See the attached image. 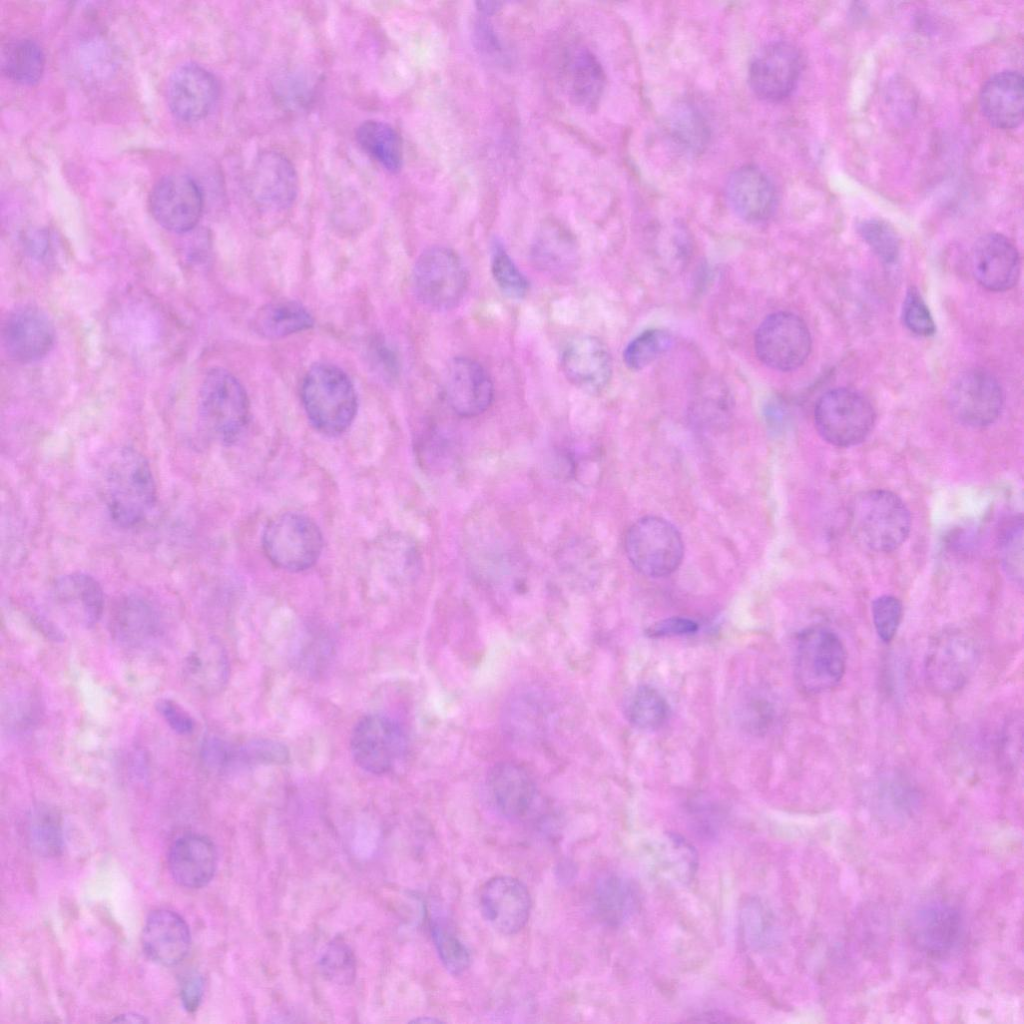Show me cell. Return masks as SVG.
Masks as SVG:
<instances>
[{
  "mask_svg": "<svg viewBox=\"0 0 1024 1024\" xmlns=\"http://www.w3.org/2000/svg\"><path fill=\"white\" fill-rule=\"evenodd\" d=\"M102 494L111 519L123 528L142 523L153 510L157 489L151 467L136 449L121 447L107 459Z\"/></svg>",
  "mask_w": 1024,
  "mask_h": 1024,
  "instance_id": "1",
  "label": "cell"
},
{
  "mask_svg": "<svg viewBox=\"0 0 1024 1024\" xmlns=\"http://www.w3.org/2000/svg\"><path fill=\"white\" fill-rule=\"evenodd\" d=\"M301 399L313 427L327 436L346 431L356 416L353 383L332 364L318 363L308 370L302 382Z\"/></svg>",
  "mask_w": 1024,
  "mask_h": 1024,
  "instance_id": "2",
  "label": "cell"
},
{
  "mask_svg": "<svg viewBox=\"0 0 1024 1024\" xmlns=\"http://www.w3.org/2000/svg\"><path fill=\"white\" fill-rule=\"evenodd\" d=\"M848 515L855 539L875 552L897 549L910 533L911 516L907 506L888 490L875 489L857 495Z\"/></svg>",
  "mask_w": 1024,
  "mask_h": 1024,
  "instance_id": "3",
  "label": "cell"
},
{
  "mask_svg": "<svg viewBox=\"0 0 1024 1024\" xmlns=\"http://www.w3.org/2000/svg\"><path fill=\"white\" fill-rule=\"evenodd\" d=\"M249 400L244 387L227 370H210L201 385L199 414L208 432L223 444L235 442L249 420Z\"/></svg>",
  "mask_w": 1024,
  "mask_h": 1024,
  "instance_id": "4",
  "label": "cell"
},
{
  "mask_svg": "<svg viewBox=\"0 0 1024 1024\" xmlns=\"http://www.w3.org/2000/svg\"><path fill=\"white\" fill-rule=\"evenodd\" d=\"M846 662V648L833 630L817 625L799 634L795 675L804 692L822 693L838 686L845 674Z\"/></svg>",
  "mask_w": 1024,
  "mask_h": 1024,
  "instance_id": "5",
  "label": "cell"
},
{
  "mask_svg": "<svg viewBox=\"0 0 1024 1024\" xmlns=\"http://www.w3.org/2000/svg\"><path fill=\"white\" fill-rule=\"evenodd\" d=\"M625 552L638 572L659 578L679 568L684 556V543L679 531L669 521L645 516L627 531Z\"/></svg>",
  "mask_w": 1024,
  "mask_h": 1024,
  "instance_id": "6",
  "label": "cell"
},
{
  "mask_svg": "<svg viewBox=\"0 0 1024 1024\" xmlns=\"http://www.w3.org/2000/svg\"><path fill=\"white\" fill-rule=\"evenodd\" d=\"M262 547L276 567L301 572L318 560L323 537L317 524L308 516L286 512L276 516L264 528Z\"/></svg>",
  "mask_w": 1024,
  "mask_h": 1024,
  "instance_id": "7",
  "label": "cell"
},
{
  "mask_svg": "<svg viewBox=\"0 0 1024 1024\" xmlns=\"http://www.w3.org/2000/svg\"><path fill=\"white\" fill-rule=\"evenodd\" d=\"M979 648L972 636L957 629H944L929 642L924 673L929 688L938 695L960 691L975 672Z\"/></svg>",
  "mask_w": 1024,
  "mask_h": 1024,
  "instance_id": "8",
  "label": "cell"
},
{
  "mask_svg": "<svg viewBox=\"0 0 1024 1024\" xmlns=\"http://www.w3.org/2000/svg\"><path fill=\"white\" fill-rule=\"evenodd\" d=\"M412 283L416 297L424 306L446 311L463 299L468 287V274L455 251L435 246L417 258Z\"/></svg>",
  "mask_w": 1024,
  "mask_h": 1024,
  "instance_id": "9",
  "label": "cell"
},
{
  "mask_svg": "<svg viewBox=\"0 0 1024 1024\" xmlns=\"http://www.w3.org/2000/svg\"><path fill=\"white\" fill-rule=\"evenodd\" d=\"M871 403L859 392L836 388L823 394L814 409L815 427L820 436L836 447L861 443L875 424Z\"/></svg>",
  "mask_w": 1024,
  "mask_h": 1024,
  "instance_id": "10",
  "label": "cell"
},
{
  "mask_svg": "<svg viewBox=\"0 0 1024 1024\" xmlns=\"http://www.w3.org/2000/svg\"><path fill=\"white\" fill-rule=\"evenodd\" d=\"M811 335L806 323L786 311L768 315L754 338L758 359L771 369L792 371L802 366L811 351Z\"/></svg>",
  "mask_w": 1024,
  "mask_h": 1024,
  "instance_id": "11",
  "label": "cell"
},
{
  "mask_svg": "<svg viewBox=\"0 0 1024 1024\" xmlns=\"http://www.w3.org/2000/svg\"><path fill=\"white\" fill-rule=\"evenodd\" d=\"M407 736L395 720L379 715H367L355 725L350 749L355 763L373 774L391 771L404 757Z\"/></svg>",
  "mask_w": 1024,
  "mask_h": 1024,
  "instance_id": "12",
  "label": "cell"
},
{
  "mask_svg": "<svg viewBox=\"0 0 1024 1024\" xmlns=\"http://www.w3.org/2000/svg\"><path fill=\"white\" fill-rule=\"evenodd\" d=\"M1004 397L997 379L983 369H970L960 374L948 392V403L954 417L962 424L980 428L997 420Z\"/></svg>",
  "mask_w": 1024,
  "mask_h": 1024,
  "instance_id": "13",
  "label": "cell"
},
{
  "mask_svg": "<svg viewBox=\"0 0 1024 1024\" xmlns=\"http://www.w3.org/2000/svg\"><path fill=\"white\" fill-rule=\"evenodd\" d=\"M152 216L166 230L186 233L195 228L203 211V195L189 176L171 174L160 179L149 197Z\"/></svg>",
  "mask_w": 1024,
  "mask_h": 1024,
  "instance_id": "14",
  "label": "cell"
},
{
  "mask_svg": "<svg viewBox=\"0 0 1024 1024\" xmlns=\"http://www.w3.org/2000/svg\"><path fill=\"white\" fill-rule=\"evenodd\" d=\"M801 70V55L794 45L772 42L761 48L751 61L749 84L761 99L781 101L795 89Z\"/></svg>",
  "mask_w": 1024,
  "mask_h": 1024,
  "instance_id": "15",
  "label": "cell"
},
{
  "mask_svg": "<svg viewBox=\"0 0 1024 1024\" xmlns=\"http://www.w3.org/2000/svg\"><path fill=\"white\" fill-rule=\"evenodd\" d=\"M297 191V174L286 156L276 151H265L256 157L249 175V194L261 212L276 214L286 211L295 201Z\"/></svg>",
  "mask_w": 1024,
  "mask_h": 1024,
  "instance_id": "16",
  "label": "cell"
},
{
  "mask_svg": "<svg viewBox=\"0 0 1024 1024\" xmlns=\"http://www.w3.org/2000/svg\"><path fill=\"white\" fill-rule=\"evenodd\" d=\"M479 905L483 917L496 931L513 935L528 922L531 897L521 880L498 875L487 880L481 887Z\"/></svg>",
  "mask_w": 1024,
  "mask_h": 1024,
  "instance_id": "17",
  "label": "cell"
},
{
  "mask_svg": "<svg viewBox=\"0 0 1024 1024\" xmlns=\"http://www.w3.org/2000/svg\"><path fill=\"white\" fill-rule=\"evenodd\" d=\"M488 789L497 810L512 821L536 819L542 799L530 773L513 762L496 764L488 775Z\"/></svg>",
  "mask_w": 1024,
  "mask_h": 1024,
  "instance_id": "18",
  "label": "cell"
},
{
  "mask_svg": "<svg viewBox=\"0 0 1024 1024\" xmlns=\"http://www.w3.org/2000/svg\"><path fill=\"white\" fill-rule=\"evenodd\" d=\"M2 339L12 360L32 363L44 358L53 348L55 328L44 311L26 305L14 309L6 317Z\"/></svg>",
  "mask_w": 1024,
  "mask_h": 1024,
  "instance_id": "19",
  "label": "cell"
},
{
  "mask_svg": "<svg viewBox=\"0 0 1024 1024\" xmlns=\"http://www.w3.org/2000/svg\"><path fill=\"white\" fill-rule=\"evenodd\" d=\"M444 396L456 414L475 417L490 407L494 398L493 383L480 363L468 357H456L445 372Z\"/></svg>",
  "mask_w": 1024,
  "mask_h": 1024,
  "instance_id": "20",
  "label": "cell"
},
{
  "mask_svg": "<svg viewBox=\"0 0 1024 1024\" xmlns=\"http://www.w3.org/2000/svg\"><path fill=\"white\" fill-rule=\"evenodd\" d=\"M561 368L566 379L578 389L598 394L612 377V358L608 347L592 335L572 338L561 355Z\"/></svg>",
  "mask_w": 1024,
  "mask_h": 1024,
  "instance_id": "21",
  "label": "cell"
},
{
  "mask_svg": "<svg viewBox=\"0 0 1024 1024\" xmlns=\"http://www.w3.org/2000/svg\"><path fill=\"white\" fill-rule=\"evenodd\" d=\"M218 91V83L207 69L195 63L184 64L169 79L168 106L178 119L197 121L211 111Z\"/></svg>",
  "mask_w": 1024,
  "mask_h": 1024,
  "instance_id": "22",
  "label": "cell"
},
{
  "mask_svg": "<svg viewBox=\"0 0 1024 1024\" xmlns=\"http://www.w3.org/2000/svg\"><path fill=\"white\" fill-rule=\"evenodd\" d=\"M971 266L978 283L995 292L1012 288L1020 274L1016 247L999 233H988L978 239L972 251Z\"/></svg>",
  "mask_w": 1024,
  "mask_h": 1024,
  "instance_id": "23",
  "label": "cell"
},
{
  "mask_svg": "<svg viewBox=\"0 0 1024 1024\" xmlns=\"http://www.w3.org/2000/svg\"><path fill=\"white\" fill-rule=\"evenodd\" d=\"M963 929L960 911L953 905L933 901L915 911L910 933L915 946L931 955L949 953L958 943Z\"/></svg>",
  "mask_w": 1024,
  "mask_h": 1024,
  "instance_id": "24",
  "label": "cell"
},
{
  "mask_svg": "<svg viewBox=\"0 0 1024 1024\" xmlns=\"http://www.w3.org/2000/svg\"><path fill=\"white\" fill-rule=\"evenodd\" d=\"M142 947L153 962L170 967L188 955L191 935L186 921L169 909H155L147 916L142 930Z\"/></svg>",
  "mask_w": 1024,
  "mask_h": 1024,
  "instance_id": "25",
  "label": "cell"
},
{
  "mask_svg": "<svg viewBox=\"0 0 1024 1024\" xmlns=\"http://www.w3.org/2000/svg\"><path fill=\"white\" fill-rule=\"evenodd\" d=\"M726 198L734 213L750 223L769 219L777 205V194L770 179L755 166L735 170L726 183Z\"/></svg>",
  "mask_w": 1024,
  "mask_h": 1024,
  "instance_id": "26",
  "label": "cell"
},
{
  "mask_svg": "<svg viewBox=\"0 0 1024 1024\" xmlns=\"http://www.w3.org/2000/svg\"><path fill=\"white\" fill-rule=\"evenodd\" d=\"M217 851L207 836L188 833L177 838L169 848L168 869L182 887L196 889L207 885L217 869Z\"/></svg>",
  "mask_w": 1024,
  "mask_h": 1024,
  "instance_id": "27",
  "label": "cell"
},
{
  "mask_svg": "<svg viewBox=\"0 0 1024 1024\" xmlns=\"http://www.w3.org/2000/svg\"><path fill=\"white\" fill-rule=\"evenodd\" d=\"M1023 76L1015 70H1003L990 77L981 88L979 105L988 123L998 129H1013L1023 120Z\"/></svg>",
  "mask_w": 1024,
  "mask_h": 1024,
  "instance_id": "28",
  "label": "cell"
},
{
  "mask_svg": "<svg viewBox=\"0 0 1024 1024\" xmlns=\"http://www.w3.org/2000/svg\"><path fill=\"white\" fill-rule=\"evenodd\" d=\"M53 597L65 614L86 628L94 626L103 613V590L94 577L83 572L69 573L56 580Z\"/></svg>",
  "mask_w": 1024,
  "mask_h": 1024,
  "instance_id": "29",
  "label": "cell"
},
{
  "mask_svg": "<svg viewBox=\"0 0 1024 1024\" xmlns=\"http://www.w3.org/2000/svg\"><path fill=\"white\" fill-rule=\"evenodd\" d=\"M162 622L156 608L140 596H126L115 606L110 620L113 637L121 644L138 648L156 639Z\"/></svg>",
  "mask_w": 1024,
  "mask_h": 1024,
  "instance_id": "30",
  "label": "cell"
},
{
  "mask_svg": "<svg viewBox=\"0 0 1024 1024\" xmlns=\"http://www.w3.org/2000/svg\"><path fill=\"white\" fill-rule=\"evenodd\" d=\"M531 257L538 269L558 277L573 272L580 260L575 239L555 225L545 227L535 237Z\"/></svg>",
  "mask_w": 1024,
  "mask_h": 1024,
  "instance_id": "31",
  "label": "cell"
},
{
  "mask_svg": "<svg viewBox=\"0 0 1024 1024\" xmlns=\"http://www.w3.org/2000/svg\"><path fill=\"white\" fill-rule=\"evenodd\" d=\"M184 681L195 691L213 694L222 689L228 677V661L222 647L215 641L196 646L184 659Z\"/></svg>",
  "mask_w": 1024,
  "mask_h": 1024,
  "instance_id": "32",
  "label": "cell"
},
{
  "mask_svg": "<svg viewBox=\"0 0 1024 1024\" xmlns=\"http://www.w3.org/2000/svg\"><path fill=\"white\" fill-rule=\"evenodd\" d=\"M638 905V889L631 880L608 874L597 881L594 906L598 917L607 925H622L633 916Z\"/></svg>",
  "mask_w": 1024,
  "mask_h": 1024,
  "instance_id": "33",
  "label": "cell"
},
{
  "mask_svg": "<svg viewBox=\"0 0 1024 1024\" xmlns=\"http://www.w3.org/2000/svg\"><path fill=\"white\" fill-rule=\"evenodd\" d=\"M568 91L575 103L595 106L604 89L605 74L596 56L586 48L572 51L566 61Z\"/></svg>",
  "mask_w": 1024,
  "mask_h": 1024,
  "instance_id": "34",
  "label": "cell"
},
{
  "mask_svg": "<svg viewBox=\"0 0 1024 1024\" xmlns=\"http://www.w3.org/2000/svg\"><path fill=\"white\" fill-rule=\"evenodd\" d=\"M314 319L294 300H277L262 306L253 320L255 332L265 339H281L310 329Z\"/></svg>",
  "mask_w": 1024,
  "mask_h": 1024,
  "instance_id": "35",
  "label": "cell"
},
{
  "mask_svg": "<svg viewBox=\"0 0 1024 1024\" xmlns=\"http://www.w3.org/2000/svg\"><path fill=\"white\" fill-rule=\"evenodd\" d=\"M24 836L29 847L42 857H55L64 847L60 813L46 804L32 807L24 817Z\"/></svg>",
  "mask_w": 1024,
  "mask_h": 1024,
  "instance_id": "36",
  "label": "cell"
},
{
  "mask_svg": "<svg viewBox=\"0 0 1024 1024\" xmlns=\"http://www.w3.org/2000/svg\"><path fill=\"white\" fill-rule=\"evenodd\" d=\"M361 148L389 172L396 173L402 167V142L397 131L389 124L369 120L356 131Z\"/></svg>",
  "mask_w": 1024,
  "mask_h": 1024,
  "instance_id": "37",
  "label": "cell"
},
{
  "mask_svg": "<svg viewBox=\"0 0 1024 1024\" xmlns=\"http://www.w3.org/2000/svg\"><path fill=\"white\" fill-rule=\"evenodd\" d=\"M45 68V56L41 47L29 39H18L7 43L1 52V69L10 80L22 84L37 83Z\"/></svg>",
  "mask_w": 1024,
  "mask_h": 1024,
  "instance_id": "38",
  "label": "cell"
},
{
  "mask_svg": "<svg viewBox=\"0 0 1024 1024\" xmlns=\"http://www.w3.org/2000/svg\"><path fill=\"white\" fill-rule=\"evenodd\" d=\"M627 716L629 722L641 730H656L668 719L669 706L654 688L641 686L631 696Z\"/></svg>",
  "mask_w": 1024,
  "mask_h": 1024,
  "instance_id": "39",
  "label": "cell"
},
{
  "mask_svg": "<svg viewBox=\"0 0 1024 1024\" xmlns=\"http://www.w3.org/2000/svg\"><path fill=\"white\" fill-rule=\"evenodd\" d=\"M669 129L675 142L690 152H699L707 144L709 131L705 119L690 104L676 106L669 119Z\"/></svg>",
  "mask_w": 1024,
  "mask_h": 1024,
  "instance_id": "40",
  "label": "cell"
},
{
  "mask_svg": "<svg viewBox=\"0 0 1024 1024\" xmlns=\"http://www.w3.org/2000/svg\"><path fill=\"white\" fill-rule=\"evenodd\" d=\"M430 934L444 968L454 976L465 972L471 961L469 950L441 918L430 920Z\"/></svg>",
  "mask_w": 1024,
  "mask_h": 1024,
  "instance_id": "41",
  "label": "cell"
},
{
  "mask_svg": "<svg viewBox=\"0 0 1024 1024\" xmlns=\"http://www.w3.org/2000/svg\"><path fill=\"white\" fill-rule=\"evenodd\" d=\"M672 344L673 337L669 331L646 330L626 346L623 352L624 363L631 370H642L666 353Z\"/></svg>",
  "mask_w": 1024,
  "mask_h": 1024,
  "instance_id": "42",
  "label": "cell"
},
{
  "mask_svg": "<svg viewBox=\"0 0 1024 1024\" xmlns=\"http://www.w3.org/2000/svg\"><path fill=\"white\" fill-rule=\"evenodd\" d=\"M318 966L322 975L333 983L348 985L355 979L356 960L353 951L342 939H333L324 947Z\"/></svg>",
  "mask_w": 1024,
  "mask_h": 1024,
  "instance_id": "43",
  "label": "cell"
},
{
  "mask_svg": "<svg viewBox=\"0 0 1024 1024\" xmlns=\"http://www.w3.org/2000/svg\"><path fill=\"white\" fill-rule=\"evenodd\" d=\"M491 271L501 291L514 299L523 298L529 290V282L521 273L501 245H495Z\"/></svg>",
  "mask_w": 1024,
  "mask_h": 1024,
  "instance_id": "44",
  "label": "cell"
},
{
  "mask_svg": "<svg viewBox=\"0 0 1024 1024\" xmlns=\"http://www.w3.org/2000/svg\"><path fill=\"white\" fill-rule=\"evenodd\" d=\"M859 233L871 250L884 262H894L899 254V238L887 222L868 219L859 225Z\"/></svg>",
  "mask_w": 1024,
  "mask_h": 1024,
  "instance_id": "45",
  "label": "cell"
},
{
  "mask_svg": "<svg viewBox=\"0 0 1024 1024\" xmlns=\"http://www.w3.org/2000/svg\"><path fill=\"white\" fill-rule=\"evenodd\" d=\"M1000 554L1007 574L1021 583L1023 577V522L1013 518L1006 524L1000 536Z\"/></svg>",
  "mask_w": 1024,
  "mask_h": 1024,
  "instance_id": "46",
  "label": "cell"
},
{
  "mask_svg": "<svg viewBox=\"0 0 1024 1024\" xmlns=\"http://www.w3.org/2000/svg\"><path fill=\"white\" fill-rule=\"evenodd\" d=\"M903 614L900 600L891 595H883L872 603V620L875 631L884 643L895 637Z\"/></svg>",
  "mask_w": 1024,
  "mask_h": 1024,
  "instance_id": "47",
  "label": "cell"
},
{
  "mask_svg": "<svg viewBox=\"0 0 1024 1024\" xmlns=\"http://www.w3.org/2000/svg\"><path fill=\"white\" fill-rule=\"evenodd\" d=\"M903 322L914 334L919 336H930L935 332V323L932 315L917 290L911 288L903 303Z\"/></svg>",
  "mask_w": 1024,
  "mask_h": 1024,
  "instance_id": "48",
  "label": "cell"
},
{
  "mask_svg": "<svg viewBox=\"0 0 1024 1024\" xmlns=\"http://www.w3.org/2000/svg\"><path fill=\"white\" fill-rule=\"evenodd\" d=\"M156 709L174 732L181 735H188L194 731V719L186 710L174 701L170 699H160L157 702Z\"/></svg>",
  "mask_w": 1024,
  "mask_h": 1024,
  "instance_id": "49",
  "label": "cell"
},
{
  "mask_svg": "<svg viewBox=\"0 0 1024 1024\" xmlns=\"http://www.w3.org/2000/svg\"><path fill=\"white\" fill-rule=\"evenodd\" d=\"M697 630L698 624L689 618L670 617L650 625L645 633L649 637L659 638L688 635Z\"/></svg>",
  "mask_w": 1024,
  "mask_h": 1024,
  "instance_id": "50",
  "label": "cell"
},
{
  "mask_svg": "<svg viewBox=\"0 0 1024 1024\" xmlns=\"http://www.w3.org/2000/svg\"><path fill=\"white\" fill-rule=\"evenodd\" d=\"M204 994V981L199 974H190L182 982L180 987V999L183 1008L193 1013L202 1001Z\"/></svg>",
  "mask_w": 1024,
  "mask_h": 1024,
  "instance_id": "51",
  "label": "cell"
},
{
  "mask_svg": "<svg viewBox=\"0 0 1024 1024\" xmlns=\"http://www.w3.org/2000/svg\"><path fill=\"white\" fill-rule=\"evenodd\" d=\"M478 9L484 14H491L500 9L501 3L492 1L477 2Z\"/></svg>",
  "mask_w": 1024,
  "mask_h": 1024,
  "instance_id": "52",
  "label": "cell"
},
{
  "mask_svg": "<svg viewBox=\"0 0 1024 1024\" xmlns=\"http://www.w3.org/2000/svg\"><path fill=\"white\" fill-rule=\"evenodd\" d=\"M115 1022H131V1023H143L147 1022V1019L139 1014L128 1013L117 1016Z\"/></svg>",
  "mask_w": 1024,
  "mask_h": 1024,
  "instance_id": "53",
  "label": "cell"
},
{
  "mask_svg": "<svg viewBox=\"0 0 1024 1024\" xmlns=\"http://www.w3.org/2000/svg\"><path fill=\"white\" fill-rule=\"evenodd\" d=\"M413 1022H430V1023H434V1022H436V1023H439V1022H441V1020H439V1019H435V1018H428V1017H425V1018H418V1019H415V1020H413Z\"/></svg>",
  "mask_w": 1024,
  "mask_h": 1024,
  "instance_id": "54",
  "label": "cell"
}]
</instances>
